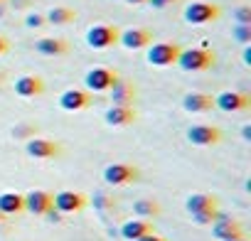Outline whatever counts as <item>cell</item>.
Returning <instances> with one entry per match:
<instances>
[{
	"instance_id": "23",
	"label": "cell",
	"mask_w": 251,
	"mask_h": 241,
	"mask_svg": "<svg viewBox=\"0 0 251 241\" xmlns=\"http://www.w3.org/2000/svg\"><path fill=\"white\" fill-rule=\"evenodd\" d=\"M133 214L141 219H153L160 214V204L155 199H138V202H133Z\"/></svg>"
},
{
	"instance_id": "10",
	"label": "cell",
	"mask_w": 251,
	"mask_h": 241,
	"mask_svg": "<svg viewBox=\"0 0 251 241\" xmlns=\"http://www.w3.org/2000/svg\"><path fill=\"white\" fill-rule=\"evenodd\" d=\"M59 106L64 111H84L91 106V94L86 89H67L59 96Z\"/></svg>"
},
{
	"instance_id": "19",
	"label": "cell",
	"mask_w": 251,
	"mask_h": 241,
	"mask_svg": "<svg viewBox=\"0 0 251 241\" xmlns=\"http://www.w3.org/2000/svg\"><path fill=\"white\" fill-rule=\"evenodd\" d=\"M212 106H214V98H212L209 94H197V91H192V94H187V96L182 98V108L190 111V113H204V111H209Z\"/></svg>"
},
{
	"instance_id": "2",
	"label": "cell",
	"mask_w": 251,
	"mask_h": 241,
	"mask_svg": "<svg viewBox=\"0 0 251 241\" xmlns=\"http://www.w3.org/2000/svg\"><path fill=\"white\" fill-rule=\"evenodd\" d=\"M86 42L94 49H108V47H113L118 42V30L113 25H103V23L91 25L89 32H86Z\"/></svg>"
},
{
	"instance_id": "25",
	"label": "cell",
	"mask_w": 251,
	"mask_h": 241,
	"mask_svg": "<svg viewBox=\"0 0 251 241\" xmlns=\"http://www.w3.org/2000/svg\"><path fill=\"white\" fill-rule=\"evenodd\" d=\"M217 209H209V212H197V214H192V221L195 224H200V226H207V224H214L217 221Z\"/></svg>"
},
{
	"instance_id": "31",
	"label": "cell",
	"mask_w": 251,
	"mask_h": 241,
	"mask_svg": "<svg viewBox=\"0 0 251 241\" xmlns=\"http://www.w3.org/2000/svg\"><path fill=\"white\" fill-rule=\"evenodd\" d=\"M45 217H47V219H50V221H62V214H59V212H57V209H54V207H52V209H50V212H47V214H45Z\"/></svg>"
},
{
	"instance_id": "36",
	"label": "cell",
	"mask_w": 251,
	"mask_h": 241,
	"mask_svg": "<svg viewBox=\"0 0 251 241\" xmlns=\"http://www.w3.org/2000/svg\"><path fill=\"white\" fill-rule=\"evenodd\" d=\"M3 221H5V214H3V212H0V224H3Z\"/></svg>"
},
{
	"instance_id": "35",
	"label": "cell",
	"mask_w": 251,
	"mask_h": 241,
	"mask_svg": "<svg viewBox=\"0 0 251 241\" xmlns=\"http://www.w3.org/2000/svg\"><path fill=\"white\" fill-rule=\"evenodd\" d=\"M126 3H131V5H138V3H148V0H126Z\"/></svg>"
},
{
	"instance_id": "7",
	"label": "cell",
	"mask_w": 251,
	"mask_h": 241,
	"mask_svg": "<svg viewBox=\"0 0 251 241\" xmlns=\"http://www.w3.org/2000/svg\"><path fill=\"white\" fill-rule=\"evenodd\" d=\"M217 18H219V8L214 3H202L200 0V3H190L185 8V20L190 25H207Z\"/></svg>"
},
{
	"instance_id": "28",
	"label": "cell",
	"mask_w": 251,
	"mask_h": 241,
	"mask_svg": "<svg viewBox=\"0 0 251 241\" xmlns=\"http://www.w3.org/2000/svg\"><path fill=\"white\" fill-rule=\"evenodd\" d=\"M45 23H47V20H45V15H40V13H30V15L25 18V25H27L30 30H40Z\"/></svg>"
},
{
	"instance_id": "15",
	"label": "cell",
	"mask_w": 251,
	"mask_h": 241,
	"mask_svg": "<svg viewBox=\"0 0 251 241\" xmlns=\"http://www.w3.org/2000/svg\"><path fill=\"white\" fill-rule=\"evenodd\" d=\"M103 118H106L108 126L123 128V126H131L136 120V111H133V106H111Z\"/></svg>"
},
{
	"instance_id": "18",
	"label": "cell",
	"mask_w": 251,
	"mask_h": 241,
	"mask_svg": "<svg viewBox=\"0 0 251 241\" xmlns=\"http://www.w3.org/2000/svg\"><path fill=\"white\" fill-rule=\"evenodd\" d=\"M35 49L45 57H62L69 52V42L62 40V37H42L35 42Z\"/></svg>"
},
{
	"instance_id": "29",
	"label": "cell",
	"mask_w": 251,
	"mask_h": 241,
	"mask_svg": "<svg viewBox=\"0 0 251 241\" xmlns=\"http://www.w3.org/2000/svg\"><path fill=\"white\" fill-rule=\"evenodd\" d=\"M136 241H165V239L158 236L155 231H151V234H146V236H141V239H136Z\"/></svg>"
},
{
	"instance_id": "17",
	"label": "cell",
	"mask_w": 251,
	"mask_h": 241,
	"mask_svg": "<svg viewBox=\"0 0 251 241\" xmlns=\"http://www.w3.org/2000/svg\"><path fill=\"white\" fill-rule=\"evenodd\" d=\"M151 231H153L151 219H141V217L128 219V221L121 226V236H123L126 241H136V239H141V236H146V234H151Z\"/></svg>"
},
{
	"instance_id": "20",
	"label": "cell",
	"mask_w": 251,
	"mask_h": 241,
	"mask_svg": "<svg viewBox=\"0 0 251 241\" xmlns=\"http://www.w3.org/2000/svg\"><path fill=\"white\" fill-rule=\"evenodd\" d=\"M133 98H136V89H133V84L121 81V79L113 84V89H111V101H113V106H131Z\"/></svg>"
},
{
	"instance_id": "4",
	"label": "cell",
	"mask_w": 251,
	"mask_h": 241,
	"mask_svg": "<svg viewBox=\"0 0 251 241\" xmlns=\"http://www.w3.org/2000/svg\"><path fill=\"white\" fill-rule=\"evenodd\" d=\"M86 89L89 91H111L113 84L118 81V72L108 69V67H94L86 72Z\"/></svg>"
},
{
	"instance_id": "34",
	"label": "cell",
	"mask_w": 251,
	"mask_h": 241,
	"mask_svg": "<svg viewBox=\"0 0 251 241\" xmlns=\"http://www.w3.org/2000/svg\"><path fill=\"white\" fill-rule=\"evenodd\" d=\"M244 138H246V141L251 138V126H244Z\"/></svg>"
},
{
	"instance_id": "14",
	"label": "cell",
	"mask_w": 251,
	"mask_h": 241,
	"mask_svg": "<svg viewBox=\"0 0 251 241\" xmlns=\"http://www.w3.org/2000/svg\"><path fill=\"white\" fill-rule=\"evenodd\" d=\"M212 234H214L219 241H239V239H244V229H241V224L234 221V219L214 221V224H212Z\"/></svg>"
},
{
	"instance_id": "32",
	"label": "cell",
	"mask_w": 251,
	"mask_h": 241,
	"mask_svg": "<svg viewBox=\"0 0 251 241\" xmlns=\"http://www.w3.org/2000/svg\"><path fill=\"white\" fill-rule=\"evenodd\" d=\"M8 47H10V45H8V40H5L3 35H0V57H3V54L8 52Z\"/></svg>"
},
{
	"instance_id": "30",
	"label": "cell",
	"mask_w": 251,
	"mask_h": 241,
	"mask_svg": "<svg viewBox=\"0 0 251 241\" xmlns=\"http://www.w3.org/2000/svg\"><path fill=\"white\" fill-rule=\"evenodd\" d=\"M148 3H151L153 8H165V5H170V3H177V0H148Z\"/></svg>"
},
{
	"instance_id": "12",
	"label": "cell",
	"mask_w": 251,
	"mask_h": 241,
	"mask_svg": "<svg viewBox=\"0 0 251 241\" xmlns=\"http://www.w3.org/2000/svg\"><path fill=\"white\" fill-rule=\"evenodd\" d=\"M25 150L30 158H37V160H50V158L59 155V145L54 141H47V138H30Z\"/></svg>"
},
{
	"instance_id": "26",
	"label": "cell",
	"mask_w": 251,
	"mask_h": 241,
	"mask_svg": "<svg viewBox=\"0 0 251 241\" xmlns=\"http://www.w3.org/2000/svg\"><path fill=\"white\" fill-rule=\"evenodd\" d=\"M234 37H236L239 42L249 45V42H251V25H236V27H234Z\"/></svg>"
},
{
	"instance_id": "5",
	"label": "cell",
	"mask_w": 251,
	"mask_h": 241,
	"mask_svg": "<svg viewBox=\"0 0 251 241\" xmlns=\"http://www.w3.org/2000/svg\"><path fill=\"white\" fill-rule=\"evenodd\" d=\"M103 180L113 187H123V185H131L133 180H138V170L128 163H113V165H106Z\"/></svg>"
},
{
	"instance_id": "3",
	"label": "cell",
	"mask_w": 251,
	"mask_h": 241,
	"mask_svg": "<svg viewBox=\"0 0 251 241\" xmlns=\"http://www.w3.org/2000/svg\"><path fill=\"white\" fill-rule=\"evenodd\" d=\"M180 47L175 42H155L148 47V64L153 67H170L177 62Z\"/></svg>"
},
{
	"instance_id": "24",
	"label": "cell",
	"mask_w": 251,
	"mask_h": 241,
	"mask_svg": "<svg viewBox=\"0 0 251 241\" xmlns=\"http://www.w3.org/2000/svg\"><path fill=\"white\" fill-rule=\"evenodd\" d=\"M74 18H76V13L69 10V8H52V10L45 15V20H47L50 25H69V23H74Z\"/></svg>"
},
{
	"instance_id": "6",
	"label": "cell",
	"mask_w": 251,
	"mask_h": 241,
	"mask_svg": "<svg viewBox=\"0 0 251 241\" xmlns=\"http://www.w3.org/2000/svg\"><path fill=\"white\" fill-rule=\"evenodd\" d=\"M52 207L59 212V214H74V212H81L86 207V197L81 192H74V190H64V192H57L52 197Z\"/></svg>"
},
{
	"instance_id": "37",
	"label": "cell",
	"mask_w": 251,
	"mask_h": 241,
	"mask_svg": "<svg viewBox=\"0 0 251 241\" xmlns=\"http://www.w3.org/2000/svg\"><path fill=\"white\" fill-rule=\"evenodd\" d=\"M239 241H249V239H239Z\"/></svg>"
},
{
	"instance_id": "21",
	"label": "cell",
	"mask_w": 251,
	"mask_h": 241,
	"mask_svg": "<svg viewBox=\"0 0 251 241\" xmlns=\"http://www.w3.org/2000/svg\"><path fill=\"white\" fill-rule=\"evenodd\" d=\"M185 207H187V212H190V214L209 212V209H217V197L204 194V192H195V194H190V197H187Z\"/></svg>"
},
{
	"instance_id": "22",
	"label": "cell",
	"mask_w": 251,
	"mask_h": 241,
	"mask_svg": "<svg viewBox=\"0 0 251 241\" xmlns=\"http://www.w3.org/2000/svg\"><path fill=\"white\" fill-rule=\"evenodd\" d=\"M0 212H3L5 217L25 212V197L18 194V192H3L0 194Z\"/></svg>"
},
{
	"instance_id": "9",
	"label": "cell",
	"mask_w": 251,
	"mask_h": 241,
	"mask_svg": "<svg viewBox=\"0 0 251 241\" xmlns=\"http://www.w3.org/2000/svg\"><path fill=\"white\" fill-rule=\"evenodd\" d=\"M187 141H190L192 145L209 148V145H217V143L222 141V131H219L217 126H204V123H200V126H192V128L187 131Z\"/></svg>"
},
{
	"instance_id": "33",
	"label": "cell",
	"mask_w": 251,
	"mask_h": 241,
	"mask_svg": "<svg viewBox=\"0 0 251 241\" xmlns=\"http://www.w3.org/2000/svg\"><path fill=\"white\" fill-rule=\"evenodd\" d=\"M244 62H246V64H251V47H246V49H244Z\"/></svg>"
},
{
	"instance_id": "11",
	"label": "cell",
	"mask_w": 251,
	"mask_h": 241,
	"mask_svg": "<svg viewBox=\"0 0 251 241\" xmlns=\"http://www.w3.org/2000/svg\"><path fill=\"white\" fill-rule=\"evenodd\" d=\"M118 42L126 47V49H143L153 42V35L143 27H131V30H123L118 32Z\"/></svg>"
},
{
	"instance_id": "13",
	"label": "cell",
	"mask_w": 251,
	"mask_h": 241,
	"mask_svg": "<svg viewBox=\"0 0 251 241\" xmlns=\"http://www.w3.org/2000/svg\"><path fill=\"white\" fill-rule=\"evenodd\" d=\"M23 197H25V209L32 212V214L42 217V214H47L52 209V194L45 192V190H32V192H27Z\"/></svg>"
},
{
	"instance_id": "38",
	"label": "cell",
	"mask_w": 251,
	"mask_h": 241,
	"mask_svg": "<svg viewBox=\"0 0 251 241\" xmlns=\"http://www.w3.org/2000/svg\"><path fill=\"white\" fill-rule=\"evenodd\" d=\"M0 3H3V0H0Z\"/></svg>"
},
{
	"instance_id": "27",
	"label": "cell",
	"mask_w": 251,
	"mask_h": 241,
	"mask_svg": "<svg viewBox=\"0 0 251 241\" xmlns=\"http://www.w3.org/2000/svg\"><path fill=\"white\" fill-rule=\"evenodd\" d=\"M234 18H236V23H239V25H251V8H249V5L236 8Z\"/></svg>"
},
{
	"instance_id": "16",
	"label": "cell",
	"mask_w": 251,
	"mask_h": 241,
	"mask_svg": "<svg viewBox=\"0 0 251 241\" xmlns=\"http://www.w3.org/2000/svg\"><path fill=\"white\" fill-rule=\"evenodd\" d=\"M45 91V81L35 74H25L15 81V94L23 96V98H32V96H40Z\"/></svg>"
},
{
	"instance_id": "1",
	"label": "cell",
	"mask_w": 251,
	"mask_h": 241,
	"mask_svg": "<svg viewBox=\"0 0 251 241\" xmlns=\"http://www.w3.org/2000/svg\"><path fill=\"white\" fill-rule=\"evenodd\" d=\"M175 64H180V69H185V72H207V69H212V64H214V52L202 49V47L180 49Z\"/></svg>"
},
{
	"instance_id": "8",
	"label": "cell",
	"mask_w": 251,
	"mask_h": 241,
	"mask_svg": "<svg viewBox=\"0 0 251 241\" xmlns=\"http://www.w3.org/2000/svg\"><path fill=\"white\" fill-rule=\"evenodd\" d=\"M214 106L224 113H239V111H246L251 106V98L244 91H222L214 98Z\"/></svg>"
}]
</instances>
